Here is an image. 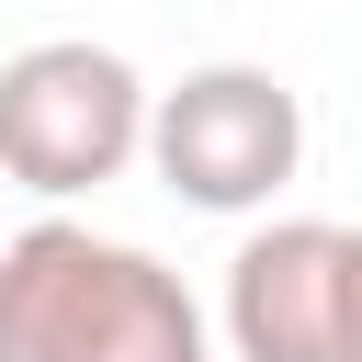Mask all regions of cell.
Wrapping results in <instances>:
<instances>
[{"instance_id":"6da1fadb","label":"cell","mask_w":362,"mask_h":362,"mask_svg":"<svg viewBox=\"0 0 362 362\" xmlns=\"http://www.w3.org/2000/svg\"><path fill=\"white\" fill-rule=\"evenodd\" d=\"M0 362H204V305L136 238L45 215L0 238Z\"/></svg>"},{"instance_id":"7a4b0ae2","label":"cell","mask_w":362,"mask_h":362,"mask_svg":"<svg viewBox=\"0 0 362 362\" xmlns=\"http://www.w3.org/2000/svg\"><path fill=\"white\" fill-rule=\"evenodd\" d=\"M136 158L204 204V215H260L294 158H305V102L249 68V57H215V68H181L170 90H147V124H136Z\"/></svg>"},{"instance_id":"3957f363","label":"cell","mask_w":362,"mask_h":362,"mask_svg":"<svg viewBox=\"0 0 362 362\" xmlns=\"http://www.w3.org/2000/svg\"><path fill=\"white\" fill-rule=\"evenodd\" d=\"M136 124H147V79L113 45L45 34V45L0 57V181H23L45 204L102 192L136 158Z\"/></svg>"},{"instance_id":"277c9868","label":"cell","mask_w":362,"mask_h":362,"mask_svg":"<svg viewBox=\"0 0 362 362\" xmlns=\"http://www.w3.org/2000/svg\"><path fill=\"white\" fill-rule=\"evenodd\" d=\"M238 362H362V238L339 215H272L226 260Z\"/></svg>"}]
</instances>
